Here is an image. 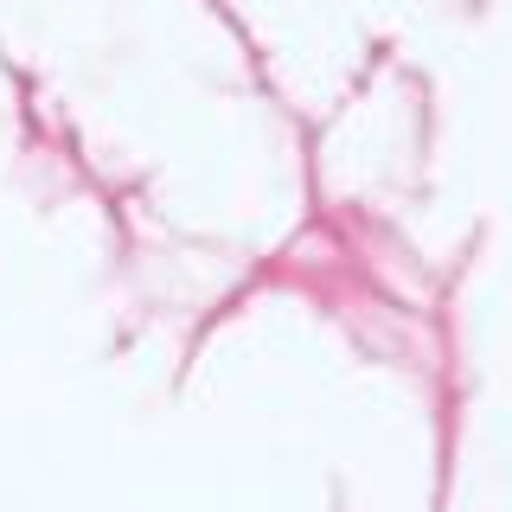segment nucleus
Returning <instances> with one entry per match:
<instances>
[]
</instances>
